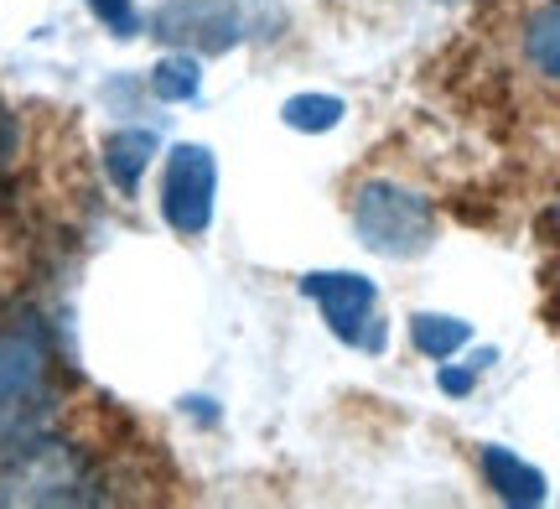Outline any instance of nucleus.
I'll return each mask as SVG.
<instances>
[{"label":"nucleus","mask_w":560,"mask_h":509,"mask_svg":"<svg viewBox=\"0 0 560 509\" xmlns=\"http://www.w3.org/2000/svg\"><path fill=\"white\" fill-rule=\"evenodd\" d=\"M52 410V338L37 312H0V448L26 431H42Z\"/></svg>","instance_id":"obj_1"},{"label":"nucleus","mask_w":560,"mask_h":509,"mask_svg":"<svg viewBox=\"0 0 560 509\" xmlns=\"http://www.w3.org/2000/svg\"><path fill=\"white\" fill-rule=\"evenodd\" d=\"M100 473L73 442L26 431L0 448V505H100Z\"/></svg>","instance_id":"obj_2"},{"label":"nucleus","mask_w":560,"mask_h":509,"mask_svg":"<svg viewBox=\"0 0 560 509\" xmlns=\"http://www.w3.org/2000/svg\"><path fill=\"white\" fill-rule=\"evenodd\" d=\"M285 26L276 0H161L151 11V37L192 58H219L240 42H265Z\"/></svg>","instance_id":"obj_3"},{"label":"nucleus","mask_w":560,"mask_h":509,"mask_svg":"<svg viewBox=\"0 0 560 509\" xmlns=\"http://www.w3.org/2000/svg\"><path fill=\"white\" fill-rule=\"evenodd\" d=\"M353 229H359V245L384 261H416L436 245V208L416 187L374 177L353 193Z\"/></svg>","instance_id":"obj_4"},{"label":"nucleus","mask_w":560,"mask_h":509,"mask_svg":"<svg viewBox=\"0 0 560 509\" xmlns=\"http://www.w3.org/2000/svg\"><path fill=\"white\" fill-rule=\"evenodd\" d=\"M301 291L322 306V323L332 327L348 348L384 354L389 327L380 317V291H374L369 276H359V270H312V276H301Z\"/></svg>","instance_id":"obj_5"},{"label":"nucleus","mask_w":560,"mask_h":509,"mask_svg":"<svg viewBox=\"0 0 560 509\" xmlns=\"http://www.w3.org/2000/svg\"><path fill=\"white\" fill-rule=\"evenodd\" d=\"M213 198H219V162H213V151L192 141L172 146L166 172H161V213H166V224L177 234H187V240L208 234Z\"/></svg>","instance_id":"obj_6"},{"label":"nucleus","mask_w":560,"mask_h":509,"mask_svg":"<svg viewBox=\"0 0 560 509\" xmlns=\"http://www.w3.org/2000/svg\"><path fill=\"white\" fill-rule=\"evenodd\" d=\"M478 463H482V478H488V489L499 494L503 505H514V509L545 505V494H550L545 473L535 468V463H524L514 448H499V442H488V448L478 452Z\"/></svg>","instance_id":"obj_7"},{"label":"nucleus","mask_w":560,"mask_h":509,"mask_svg":"<svg viewBox=\"0 0 560 509\" xmlns=\"http://www.w3.org/2000/svg\"><path fill=\"white\" fill-rule=\"evenodd\" d=\"M151 157H156V136L151 130H115L104 141V172H109V183L120 187L125 198L140 193V177H145Z\"/></svg>","instance_id":"obj_8"},{"label":"nucleus","mask_w":560,"mask_h":509,"mask_svg":"<svg viewBox=\"0 0 560 509\" xmlns=\"http://www.w3.org/2000/svg\"><path fill=\"white\" fill-rule=\"evenodd\" d=\"M472 338V323H462V317H446V312H416L410 317V344L425 354V359H452L462 354Z\"/></svg>","instance_id":"obj_9"},{"label":"nucleus","mask_w":560,"mask_h":509,"mask_svg":"<svg viewBox=\"0 0 560 509\" xmlns=\"http://www.w3.org/2000/svg\"><path fill=\"white\" fill-rule=\"evenodd\" d=\"M342 115H348V104L338 94H291V100L280 104V120L301 130V136H322V130H338Z\"/></svg>","instance_id":"obj_10"},{"label":"nucleus","mask_w":560,"mask_h":509,"mask_svg":"<svg viewBox=\"0 0 560 509\" xmlns=\"http://www.w3.org/2000/svg\"><path fill=\"white\" fill-rule=\"evenodd\" d=\"M524 53L540 68L545 79H560V0H550L545 11L529 16V32H524Z\"/></svg>","instance_id":"obj_11"},{"label":"nucleus","mask_w":560,"mask_h":509,"mask_svg":"<svg viewBox=\"0 0 560 509\" xmlns=\"http://www.w3.org/2000/svg\"><path fill=\"white\" fill-rule=\"evenodd\" d=\"M151 94L166 104H192L202 94V73H198V58H161L151 68Z\"/></svg>","instance_id":"obj_12"},{"label":"nucleus","mask_w":560,"mask_h":509,"mask_svg":"<svg viewBox=\"0 0 560 509\" xmlns=\"http://www.w3.org/2000/svg\"><path fill=\"white\" fill-rule=\"evenodd\" d=\"M493 359H499L493 348H482V354H472V359H467V369H457V365H446V359H441L436 385L446 390V395H472V385H478V374H482L488 365H493Z\"/></svg>","instance_id":"obj_13"},{"label":"nucleus","mask_w":560,"mask_h":509,"mask_svg":"<svg viewBox=\"0 0 560 509\" xmlns=\"http://www.w3.org/2000/svg\"><path fill=\"white\" fill-rule=\"evenodd\" d=\"M94 16L115 32V37H136L140 32V16H136V0H83Z\"/></svg>","instance_id":"obj_14"},{"label":"nucleus","mask_w":560,"mask_h":509,"mask_svg":"<svg viewBox=\"0 0 560 509\" xmlns=\"http://www.w3.org/2000/svg\"><path fill=\"white\" fill-rule=\"evenodd\" d=\"M11 157H16V115H11V104L0 100V172L11 166Z\"/></svg>","instance_id":"obj_15"},{"label":"nucleus","mask_w":560,"mask_h":509,"mask_svg":"<svg viewBox=\"0 0 560 509\" xmlns=\"http://www.w3.org/2000/svg\"><path fill=\"white\" fill-rule=\"evenodd\" d=\"M545 229H550V234H560V204L550 208V213H545Z\"/></svg>","instance_id":"obj_16"}]
</instances>
